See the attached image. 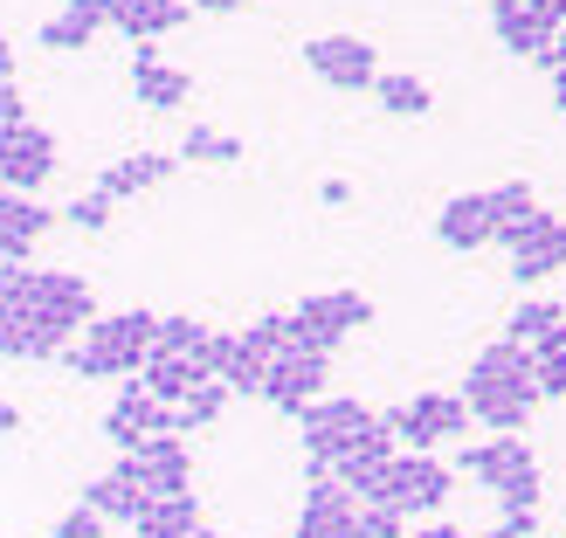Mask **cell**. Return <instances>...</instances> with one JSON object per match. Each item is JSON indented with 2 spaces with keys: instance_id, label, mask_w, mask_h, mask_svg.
Segmentation results:
<instances>
[{
  "instance_id": "cell-5",
  "label": "cell",
  "mask_w": 566,
  "mask_h": 538,
  "mask_svg": "<svg viewBox=\"0 0 566 538\" xmlns=\"http://www.w3.org/2000/svg\"><path fill=\"white\" fill-rule=\"evenodd\" d=\"M449 490H457V463H442L436 449H401L366 504H394V511H408V518H436L449 504Z\"/></svg>"
},
{
  "instance_id": "cell-38",
  "label": "cell",
  "mask_w": 566,
  "mask_h": 538,
  "mask_svg": "<svg viewBox=\"0 0 566 538\" xmlns=\"http://www.w3.org/2000/svg\"><path fill=\"white\" fill-rule=\"evenodd\" d=\"M366 538H408V511H394V504H366Z\"/></svg>"
},
{
  "instance_id": "cell-3",
  "label": "cell",
  "mask_w": 566,
  "mask_h": 538,
  "mask_svg": "<svg viewBox=\"0 0 566 538\" xmlns=\"http://www.w3.org/2000/svg\"><path fill=\"white\" fill-rule=\"evenodd\" d=\"M359 325H374V297L359 291H318L304 297L297 310H283V331H291V352H338Z\"/></svg>"
},
{
  "instance_id": "cell-45",
  "label": "cell",
  "mask_w": 566,
  "mask_h": 538,
  "mask_svg": "<svg viewBox=\"0 0 566 538\" xmlns=\"http://www.w3.org/2000/svg\"><path fill=\"white\" fill-rule=\"evenodd\" d=\"M553 104H559V110H566V70H559V76H553Z\"/></svg>"
},
{
  "instance_id": "cell-19",
  "label": "cell",
  "mask_w": 566,
  "mask_h": 538,
  "mask_svg": "<svg viewBox=\"0 0 566 538\" xmlns=\"http://www.w3.org/2000/svg\"><path fill=\"white\" fill-rule=\"evenodd\" d=\"M180 21H187V0H118V8H111V28H118L125 42H159V35H174Z\"/></svg>"
},
{
  "instance_id": "cell-34",
  "label": "cell",
  "mask_w": 566,
  "mask_h": 538,
  "mask_svg": "<svg viewBox=\"0 0 566 538\" xmlns=\"http://www.w3.org/2000/svg\"><path fill=\"white\" fill-rule=\"evenodd\" d=\"M63 366H70L76 380H125V373H118V359H111L104 346H91V338H83V346H70Z\"/></svg>"
},
{
  "instance_id": "cell-16",
  "label": "cell",
  "mask_w": 566,
  "mask_h": 538,
  "mask_svg": "<svg viewBox=\"0 0 566 538\" xmlns=\"http://www.w3.org/2000/svg\"><path fill=\"white\" fill-rule=\"evenodd\" d=\"M208 380H221L208 359H193V352H153L146 359V387H153V401H166V408H180L193 387H208Z\"/></svg>"
},
{
  "instance_id": "cell-42",
  "label": "cell",
  "mask_w": 566,
  "mask_h": 538,
  "mask_svg": "<svg viewBox=\"0 0 566 538\" xmlns=\"http://www.w3.org/2000/svg\"><path fill=\"white\" fill-rule=\"evenodd\" d=\"M201 14H242V8H256V0H193Z\"/></svg>"
},
{
  "instance_id": "cell-44",
  "label": "cell",
  "mask_w": 566,
  "mask_h": 538,
  "mask_svg": "<svg viewBox=\"0 0 566 538\" xmlns=\"http://www.w3.org/2000/svg\"><path fill=\"white\" fill-rule=\"evenodd\" d=\"M532 8H539V14H546L553 28H566V0H532Z\"/></svg>"
},
{
  "instance_id": "cell-20",
  "label": "cell",
  "mask_w": 566,
  "mask_h": 538,
  "mask_svg": "<svg viewBox=\"0 0 566 538\" xmlns=\"http://www.w3.org/2000/svg\"><path fill=\"white\" fill-rule=\"evenodd\" d=\"M83 504H91V511H104L111 525H138V518L153 511V497L138 490V484H125L118 470H111V476H97V484H83Z\"/></svg>"
},
{
  "instance_id": "cell-4",
  "label": "cell",
  "mask_w": 566,
  "mask_h": 538,
  "mask_svg": "<svg viewBox=\"0 0 566 538\" xmlns=\"http://www.w3.org/2000/svg\"><path fill=\"white\" fill-rule=\"evenodd\" d=\"M0 283H8V310H49V318H63L70 331H91L104 318L91 283L76 270H0Z\"/></svg>"
},
{
  "instance_id": "cell-29",
  "label": "cell",
  "mask_w": 566,
  "mask_h": 538,
  "mask_svg": "<svg viewBox=\"0 0 566 538\" xmlns=\"http://www.w3.org/2000/svg\"><path fill=\"white\" fill-rule=\"evenodd\" d=\"M559 270H566V229L553 242H539V249H525V256H512V283H546Z\"/></svg>"
},
{
  "instance_id": "cell-39",
  "label": "cell",
  "mask_w": 566,
  "mask_h": 538,
  "mask_svg": "<svg viewBox=\"0 0 566 538\" xmlns=\"http://www.w3.org/2000/svg\"><path fill=\"white\" fill-rule=\"evenodd\" d=\"M35 118H28V104H21V91L14 83H0V138H14V131H28Z\"/></svg>"
},
{
  "instance_id": "cell-13",
  "label": "cell",
  "mask_w": 566,
  "mask_h": 538,
  "mask_svg": "<svg viewBox=\"0 0 566 538\" xmlns=\"http://www.w3.org/2000/svg\"><path fill=\"white\" fill-rule=\"evenodd\" d=\"M193 97V76L187 70H166L153 42H132V104L146 110H187Z\"/></svg>"
},
{
  "instance_id": "cell-32",
  "label": "cell",
  "mask_w": 566,
  "mask_h": 538,
  "mask_svg": "<svg viewBox=\"0 0 566 538\" xmlns=\"http://www.w3.org/2000/svg\"><path fill=\"white\" fill-rule=\"evenodd\" d=\"M138 525H159V531H193V525H201V504H193V490H187V497H153V511L138 518ZM138 525H132V531H138Z\"/></svg>"
},
{
  "instance_id": "cell-43",
  "label": "cell",
  "mask_w": 566,
  "mask_h": 538,
  "mask_svg": "<svg viewBox=\"0 0 566 538\" xmlns=\"http://www.w3.org/2000/svg\"><path fill=\"white\" fill-rule=\"evenodd\" d=\"M346 193H353L346 180H325V187H318V201H325V208H346Z\"/></svg>"
},
{
  "instance_id": "cell-12",
  "label": "cell",
  "mask_w": 566,
  "mask_h": 538,
  "mask_svg": "<svg viewBox=\"0 0 566 538\" xmlns=\"http://www.w3.org/2000/svg\"><path fill=\"white\" fill-rule=\"evenodd\" d=\"M491 35H497L504 55H525V63H539V55L553 49L559 28H553L539 8H532V0H491Z\"/></svg>"
},
{
  "instance_id": "cell-28",
  "label": "cell",
  "mask_w": 566,
  "mask_h": 538,
  "mask_svg": "<svg viewBox=\"0 0 566 538\" xmlns=\"http://www.w3.org/2000/svg\"><path fill=\"white\" fill-rule=\"evenodd\" d=\"M297 538H366V504H346V511H297Z\"/></svg>"
},
{
  "instance_id": "cell-36",
  "label": "cell",
  "mask_w": 566,
  "mask_h": 538,
  "mask_svg": "<svg viewBox=\"0 0 566 538\" xmlns=\"http://www.w3.org/2000/svg\"><path fill=\"white\" fill-rule=\"evenodd\" d=\"M111 208H118V201H111L104 187H91V193H83V201H70V208H63V221H76L83 235H97L104 221H111Z\"/></svg>"
},
{
  "instance_id": "cell-24",
  "label": "cell",
  "mask_w": 566,
  "mask_h": 538,
  "mask_svg": "<svg viewBox=\"0 0 566 538\" xmlns=\"http://www.w3.org/2000/svg\"><path fill=\"white\" fill-rule=\"evenodd\" d=\"M229 401H235V387H229V380H208V387H193L187 401H180V435H201V429H214Z\"/></svg>"
},
{
  "instance_id": "cell-33",
  "label": "cell",
  "mask_w": 566,
  "mask_h": 538,
  "mask_svg": "<svg viewBox=\"0 0 566 538\" xmlns=\"http://www.w3.org/2000/svg\"><path fill=\"white\" fill-rule=\"evenodd\" d=\"M208 346H214V331L201 318H166L159 325V352H193V359H201Z\"/></svg>"
},
{
  "instance_id": "cell-21",
  "label": "cell",
  "mask_w": 566,
  "mask_h": 538,
  "mask_svg": "<svg viewBox=\"0 0 566 538\" xmlns=\"http://www.w3.org/2000/svg\"><path fill=\"white\" fill-rule=\"evenodd\" d=\"M553 331H566V310L553 297H532V304H518L512 318H504V338H512V346H546Z\"/></svg>"
},
{
  "instance_id": "cell-8",
  "label": "cell",
  "mask_w": 566,
  "mask_h": 538,
  "mask_svg": "<svg viewBox=\"0 0 566 538\" xmlns=\"http://www.w3.org/2000/svg\"><path fill=\"white\" fill-rule=\"evenodd\" d=\"M146 435H180V408L153 401L146 373H138V380H118V408L104 414V442L111 449H138Z\"/></svg>"
},
{
  "instance_id": "cell-1",
  "label": "cell",
  "mask_w": 566,
  "mask_h": 538,
  "mask_svg": "<svg viewBox=\"0 0 566 538\" xmlns=\"http://www.w3.org/2000/svg\"><path fill=\"white\" fill-rule=\"evenodd\" d=\"M463 401L476 414V429L525 435L532 408H539V359H532V346H512V338L484 346L470 359V373H463Z\"/></svg>"
},
{
  "instance_id": "cell-30",
  "label": "cell",
  "mask_w": 566,
  "mask_h": 538,
  "mask_svg": "<svg viewBox=\"0 0 566 538\" xmlns=\"http://www.w3.org/2000/svg\"><path fill=\"white\" fill-rule=\"evenodd\" d=\"M380 421H387V435L401 442V449H442V442H436V429H429V414H421V401H401V408H387Z\"/></svg>"
},
{
  "instance_id": "cell-22",
  "label": "cell",
  "mask_w": 566,
  "mask_h": 538,
  "mask_svg": "<svg viewBox=\"0 0 566 538\" xmlns=\"http://www.w3.org/2000/svg\"><path fill=\"white\" fill-rule=\"evenodd\" d=\"M180 159H193V166H235V159H242V138L221 131V125H187Z\"/></svg>"
},
{
  "instance_id": "cell-15",
  "label": "cell",
  "mask_w": 566,
  "mask_h": 538,
  "mask_svg": "<svg viewBox=\"0 0 566 538\" xmlns=\"http://www.w3.org/2000/svg\"><path fill=\"white\" fill-rule=\"evenodd\" d=\"M436 242H442V249H457V256H470V249L497 242L491 193H457V201H442V214H436Z\"/></svg>"
},
{
  "instance_id": "cell-23",
  "label": "cell",
  "mask_w": 566,
  "mask_h": 538,
  "mask_svg": "<svg viewBox=\"0 0 566 538\" xmlns=\"http://www.w3.org/2000/svg\"><path fill=\"white\" fill-rule=\"evenodd\" d=\"M415 401H421V414H429L436 442H463V435L476 429V414H470L463 393H415Z\"/></svg>"
},
{
  "instance_id": "cell-9",
  "label": "cell",
  "mask_w": 566,
  "mask_h": 538,
  "mask_svg": "<svg viewBox=\"0 0 566 538\" xmlns=\"http://www.w3.org/2000/svg\"><path fill=\"white\" fill-rule=\"evenodd\" d=\"M304 63H311L318 83H332V91H374V83H380V55H374V42H359V35L304 42Z\"/></svg>"
},
{
  "instance_id": "cell-10",
  "label": "cell",
  "mask_w": 566,
  "mask_h": 538,
  "mask_svg": "<svg viewBox=\"0 0 566 538\" xmlns=\"http://www.w3.org/2000/svg\"><path fill=\"white\" fill-rule=\"evenodd\" d=\"M159 325H166V318H153V310H111V318H97L83 338L118 359L125 380H138V373H146V359L159 352Z\"/></svg>"
},
{
  "instance_id": "cell-31",
  "label": "cell",
  "mask_w": 566,
  "mask_h": 538,
  "mask_svg": "<svg viewBox=\"0 0 566 538\" xmlns=\"http://www.w3.org/2000/svg\"><path fill=\"white\" fill-rule=\"evenodd\" d=\"M532 359H539V401H566V331L532 346Z\"/></svg>"
},
{
  "instance_id": "cell-11",
  "label": "cell",
  "mask_w": 566,
  "mask_h": 538,
  "mask_svg": "<svg viewBox=\"0 0 566 538\" xmlns=\"http://www.w3.org/2000/svg\"><path fill=\"white\" fill-rule=\"evenodd\" d=\"M325 373H332L325 352H276V359H270V393H263V401H270L276 414H304L311 401H325Z\"/></svg>"
},
{
  "instance_id": "cell-37",
  "label": "cell",
  "mask_w": 566,
  "mask_h": 538,
  "mask_svg": "<svg viewBox=\"0 0 566 538\" xmlns=\"http://www.w3.org/2000/svg\"><path fill=\"white\" fill-rule=\"evenodd\" d=\"M104 525H111V518H104V511H91V504L76 497V511H63V525H55L49 538H104Z\"/></svg>"
},
{
  "instance_id": "cell-26",
  "label": "cell",
  "mask_w": 566,
  "mask_h": 538,
  "mask_svg": "<svg viewBox=\"0 0 566 538\" xmlns=\"http://www.w3.org/2000/svg\"><path fill=\"white\" fill-rule=\"evenodd\" d=\"M559 229H566L559 214H546V208H532V214H518V221H512V229H497V249H504V256H525V249H539V242H553Z\"/></svg>"
},
{
  "instance_id": "cell-40",
  "label": "cell",
  "mask_w": 566,
  "mask_h": 538,
  "mask_svg": "<svg viewBox=\"0 0 566 538\" xmlns=\"http://www.w3.org/2000/svg\"><path fill=\"white\" fill-rule=\"evenodd\" d=\"M539 70H546V76H559V70H566V28H559V35H553V49L539 55Z\"/></svg>"
},
{
  "instance_id": "cell-2",
  "label": "cell",
  "mask_w": 566,
  "mask_h": 538,
  "mask_svg": "<svg viewBox=\"0 0 566 538\" xmlns=\"http://www.w3.org/2000/svg\"><path fill=\"white\" fill-rule=\"evenodd\" d=\"M457 476L484 484L497 511H539V456L525 435H491V442H457Z\"/></svg>"
},
{
  "instance_id": "cell-41",
  "label": "cell",
  "mask_w": 566,
  "mask_h": 538,
  "mask_svg": "<svg viewBox=\"0 0 566 538\" xmlns=\"http://www.w3.org/2000/svg\"><path fill=\"white\" fill-rule=\"evenodd\" d=\"M132 538H214V531H208V525H193V531H159V525H138Z\"/></svg>"
},
{
  "instance_id": "cell-18",
  "label": "cell",
  "mask_w": 566,
  "mask_h": 538,
  "mask_svg": "<svg viewBox=\"0 0 566 538\" xmlns=\"http://www.w3.org/2000/svg\"><path fill=\"white\" fill-rule=\"evenodd\" d=\"M174 166H180V152H125V159H111L104 166V193L111 201H132V193H146V187H159V180H174Z\"/></svg>"
},
{
  "instance_id": "cell-27",
  "label": "cell",
  "mask_w": 566,
  "mask_h": 538,
  "mask_svg": "<svg viewBox=\"0 0 566 538\" xmlns=\"http://www.w3.org/2000/svg\"><path fill=\"white\" fill-rule=\"evenodd\" d=\"M374 97H380V110H394V118H429V83L421 76H380Z\"/></svg>"
},
{
  "instance_id": "cell-35",
  "label": "cell",
  "mask_w": 566,
  "mask_h": 538,
  "mask_svg": "<svg viewBox=\"0 0 566 538\" xmlns=\"http://www.w3.org/2000/svg\"><path fill=\"white\" fill-rule=\"evenodd\" d=\"M539 208V193H532L525 180H504V187H491V214H497V229H512L518 214H532Z\"/></svg>"
},
{
  "instance_id": "cell-7",
  "label": "cell",
  "mask_w": 566,
  "mask_h": 538,
  "mask_svg": "<svg viewBox=\"0 0 566 538\" xmlns=\"http://www.w3.org/2000/svg\"><path fill=\"white\" fill-rule=\"evenodd\" d=\"M118 476L146 497H187L193 490V456L180 435H146L138 449H118Z\"/></svg>"
},
{
  "instance_id": "cell-25",
  "label": "cell",
  "mask_w": 566,
  "mask_h": 538,
  "mask_svg": "<svg viewBox=\"0 0 566 538\" xmlns=\"http://www.w3.org/2000/svg\"><path fill=\"white\" fill-rule=\"evenodd\" d=\"M49 221H55V208H42L35 193H8V201H0V235L35 242V235H49Z\"/></svg>"
},
{
  "instance_id": "cell-6",
  "label": "cell",
  "mask_w": 566,
  "mask_h": 538,
  "mask_svg": "<svg viewBox=\"0 0 566 538\" xmlns=\"http://www.w3.org/2000/svg\"><path fill=\"white\" fill-rule=\"evenodd\" d=\"M380 429V414L366 408V401H346V393H332V401H311L297 414V442H304V456L311 463H332V456H346L353 442H366Z\"/></svg>"
},
{
  "instance_id": "cell-17",
  "label": "cell",
  "mask_w": 566,
  "mask_h": 538,
  "mask_svg": "<svg viewBox=\"0 0 566 538\" xmlns=\"http://www.w3.org/2000/svg\"><path fill=\"white\" fill-rule=\"evenodd\" d=\"M111 8H118V0H70L63 14L55 21H42V49H55V55H70V49H91V35L97 28H111Z\"/></svg>"
},
{
  "instance_id": "cell-14",
  "label": "cell",
  "mask_w": 566,
  "mask_h": 538,
  "mask_svg": "<svg viewBox=\"0 0 566 538\" xmlns=\"http://www.w3.org/2000/svg\"><path fill=\"white\" fill-rule=\"evenodd\" d=\"M49 173H55V138L42 125L0 138V180H8V193H35Z\"/></svg>"
}]
</instances>
